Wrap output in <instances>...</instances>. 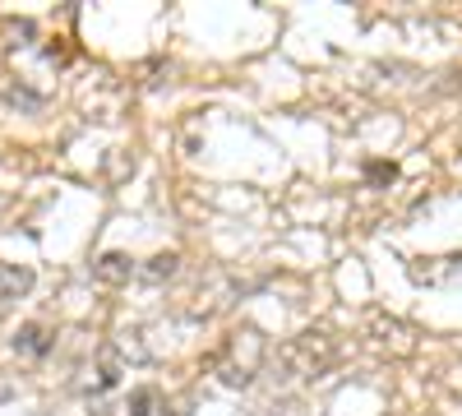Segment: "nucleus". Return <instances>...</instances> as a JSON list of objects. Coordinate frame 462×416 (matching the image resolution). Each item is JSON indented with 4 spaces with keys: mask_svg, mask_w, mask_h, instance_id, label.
Here are the masks:
<instances>
[{
    "mask_svg": "<svg viewBox=\"0 0 462 416\" xmlns=\"http://www.w3.org/2000/svg\"><path fill=\"white\" fill-rule=\"evenodd\" d=\"M342 356V343L328 328H305L278 352V380H319Z\"/></svg>",
    "mask_w": 462,
    "mask_h": 416,
    "instance_id": "nucleus-1",
    "label": "nucleus"
},
{
    "mask_svg": "<svg viewBox=\"0 0 462 416\" xmlns=\"http://www.w3.org/2000/svg\"><path fill=\"white\" fill-rule=\"evenodd\" d=\"M393 176H398L393 162H370V167H365V180H370V185H393Z\"/></svg>",
    "mask_w": 462,
    "mask_h": 416,
    "instance_id": "nucleus-9",
    "label": "nucleus"
},
{
    "mask_svg": "<svg viewBox=\"0 0 462 416\" xmlns=\"http://www.w3.org/2000/svg\"><path fill=\"white\" fill-rule=\"evenodd\" d=\"M47 347H51V333L42 324H23L14 333V352H23V356H47Z\"/></svg>",
    "mask_w": 462,
    "mask_h": 416,
    "instance_id": "nucleus-6",
    "label": "nucleus"
},
{
    "mask_svg": "<svg viewBox=\"0 0 462 416\" xmlns=\"http://www.w3.org/2000/svg\"><path fill=\"white\" fill-rule=\"evenodd\" d=\"M263 356H268V343H263V333L259 328H236L226 337V343L217 347V356H213V370H217V380L226 384V389H245L254 374H259V365H263Z\"/></svg>",
    "mask_w": 462,
    "mask_h": 416,
    "instance_id": "nucleus-2",
    "label": "nucleus"
},
{
    "mask_svg": "<svg viewBox=\"0 0 462 416\" xmlns=\"http://www.w3.org/2000/svg\"><path fill=\"white\" fill-rule=\"evenodd\" d=\"M370 333H374V343L379 347H389L398 356L416 352V328L402 324V319H389V315H370Z\"/></svg>",
    "mask_w": 462,
    "mask_h": 416,
    "instance_id": "nucleus-3",
    "label": "nucleus"
},
{
    "mask_svg": "<svg viewBox=\"0 0 462 416\" xmlns=\"http://www.w3.org/2000/svg\"><path fill=\"white\" fill-rule=\"evenodd\" d=\"M176 263H180L176 254H158V259H148L143 278H148V282H162V278H171V273H176Z\"/></svg>",
    "mask_w": 462,
    "mask_h": 416,
    "instance_id": "nucleus-7",
    "label": "nucleus"
},
{
    "mask_svg": "<svg viewBox=\"0 0 462 416\" xmlns=\"http://www.w3.org/2000/svg\"><path fill=\"white\" fill-rule=\"evenodd\" d=\"M93 278H97L102 287H121V282L134 278V259L121 254V250H106V254L93 263Z\"/></svg>",
    "mask_w": 462,
    "mask_h": 416,
    "instance_id": "nucleus-4",
    "label": "nucleus"
},
{
    "mask_svg": "<svg viewBox=\"0 0 462 416\" xmlns=\"http://www.w3.org/2000/svg\"><path fill=\"white\" fill-rule=\"evenodd\" d=\"M152 407H158V393L152 389H134L130 393V416H152Z\"/></svg>",
    "mask_w": 462,
    "mask_h": 416,
    "instance_id": "nucleus-8",
    "label": "nucleus"
},
{
    "mask_svg": "<svg viewBox=\"0 0 462 416\" xmlns=\"http://www.w3.org/2000/svg\"><path fill=\"white\" fill-rule=\"evenodd\" d=\"M32 287V269H19V263H0V306L19 300Z\"/></svg>",
    "mask_w": 462,
    "mask_h": 416,
    "instance_id": "nucleus-5",
    "label": "nucleus"
},
{
    "mask_svg": "<svg viewBox=\"0 0 462 416\" xmlns=\"http://www.w3.org/2000/svg\"><path fill=\"white\" fill-rule=\"evenodd\" d=\"M162 416H189V411H185V407H171V411H162Z\"/></svg>",
    "mask_w": 462,
    "mask_h": 416,
    "instance_id": "nucleus-10",
    "label": "nucleus"
}]
</instances>
